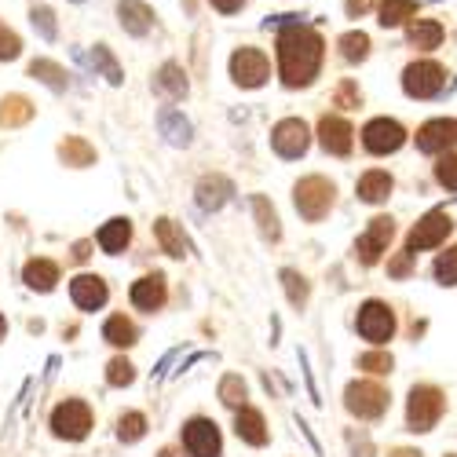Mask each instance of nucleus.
Returning a JSON list of instances; mask_svg holds the SVG:
<instances>
[{
	"label": "nucleus",
	"mask_w": 457,
	"mask_h": 457,
	"mask_svg": "<svg viewBox=\"0 0 457 457\" xmlns=\"http://www.w3.org/2000/svg\"><path fill=\"white\" fill-rule=\"evenodd\" d=\"M403 143H406V129L392 118H373L362 129V146L370 150V154H395Z\"/></svg>",
	"instance_id": "8"
},
{
	"label": "nucleus",
	"mask_w": 457,
	"mask_h": 457,
	"mask_svg": "<svg viewBox=\"0 0 457 457\" xmlns=\"http://www.w3.org/2000/svg\"><path fill=\"white\" fill-rule=\"evenodd\" d=\"M158 88L169 96V99H179L187 96V78H183V70L176 62H165L162 73H158Z\"/></svg>",
	"instance_id": "31"
},
{
	"label": "nucleus",
	"mask_w": 457,
	"mask_h": 457,
	"mask_svg": "<svg viewBox=\"0 0 457 457\" xmlns=\"http://www.w3.org/2000/svg\"><path fill=\"white\" fill-rule=\"evenodd\" d=\"M436 278H439L443 286H457V245L446 249V253H439V260H436Z\"/></svg>",
	"instance_id": "39"
},
{
	"label": "nucleus",
	"mask_w": 457,
	"mask_h": 457,
	"mask_svg": "<svg viewBox=\"0 0 457 457\" xmlns=\"http://www.w3.org/2000/svg\"><path fill=\"white\" fill-rule=\"evenodd\" d=\"M19 48H22V45H19V37H15L4 22H0V59H15Z\"/></svg>",
	"instance_id": "44"
},
{
	"label": "nucleus",
	"mask_w": 457,
	"mask_h": 457,
	"mask_svg": "<svg viewBox=\"0 0 457 457\" xmlns=\"http://www.w3.org/2000/svg\"><path fill=\"white\" fill-rule=\"evenodd\" d=\"M29 118H33V106H29V99H22V96H8L4 103H0V125H4V129L26 125Z\"/></svg>",
	"instance_id": "27"
},
{
	"label": "nucleus",
	"mask_w": 457,
	"mask_h": 457,
	"mask_svg": "<svg viewBox=\"0 0 457 457\" xmlns=\"http://www.w3.org/2000/svg\"><path fill=\"white\" fill-rule=\"evenodd\" d=\"M359 370H366V373H388L392 370V355L388 352H366L359 359Z\"/></svg>",
	"instance_id": "41"
},
{
	"label": "nucleus",
	"mask_w": 457,
	"mask_h": 457,
	"mask_svg": "<svg viewBox=\"0 0 457 457\" xmlns=\"http://www.w3.org/2000/svg\"><path fill=\"white\" fill-rule=\"evenodd\" d=\"M118 15H121V26H125L132 37H143V33H150V26H154V12H150L143 0H121Z\"/></svg>",
	"instance_id": "18"
},
{
	"label": "nucleus",
	"mask_w": 457,
	"mask_h": 457,
	"mask_svg": "<svg viewBox=\"0 0 457 457\" xmlns=\"http://www.w3.org/2000/svg\"><path fill=\"white\" fill-rule=\"evenodd\" d=\"M340 52H345L348 62H362L370 55V37L366 33H345L340 37Z\"/></svg>",
	"instance_id": "34"
},
{
	"label": "nucleus",
	"mask_w": 457,
	"mask_h": 457,
	"mask_svg": "<svg viewBox=\"0 0 457 457\" xmlns=\"http://www.w3.org/2000/svg\"><path fill=\"white\" fill-rule=\"evenodd\" d=\"M410 256H413V253H410V249H403V253H399V260H392V263H388V271H392V275H406V271H410Z\"/></svg>",
	"instance_id": "46"
},
{
	"label": "nucleus",
	"mask_w": 457,
	"mask_h": 457,
	"mask_svg": "<svg viewBox=\"0 0 457 457\" xmlns=\"http://www.w3.org/2000/svg\"><path fill=\"white\" fill-rule=\"evenodd\" d=\"M33 26L41 29L45 41H55V15H52L48 8H37V12H33Z\"/></svg>",
	"instance_id": "43"
},
{
	"label": "nucleus",
	"mask_w": 457,
	"mask_h": 457,
	"mask_svg": "<svg viewBox=\"0 0 457 457\" xmlns=\"http://www.w3.org/2000/svg\"><path fill=\"white\" fill-rule=\"evenodd\" d=\"M143 432H146V417H143V413H121V417H118V436H121L125 443L143 439Z\"/></svg>",
	"instance_id": "36"
},
{
	"label": "nucleus",
	"mask_w": 457,
	"mask_h": 457,
	"mask_svg": "<svg viewBox=\"0 0 457 457\" xmlns=\"http://www.w3.org/2000/svg\"><path fill=\"white\" fill-rule=\"evenodd\" d=\"M73 256H78V260H88V242H81L78 249H73Z\"/></svg>",
	"instance_id": "49"
},
{
	"label": "nucleus",
	"mask_w": 457,
	"mask_h": 457,
	"mask_svg": "<svg viewBox=\"0 0 457 457\" xmlns=\"http://www.w3.org/2000/svg\"><path fill=\"white\" fill-rule=\"evenodd\" d=\"M242 4H245V0H212V8H216V12H223V15H235Z\"/></svg>",
	"instance_id": "47"
},
{
	"label": "nucleus",
	"mask_w": 457,
	"mask_h": 457,
	"mask_svg": "<svg viewBox=\"0 0 457 457\" xmlns=\"http://www.w3.org/2000/svg\"><path fill=\"white\" fill-rule=\"evenodd\" d=\"M359 333L366 340H373V345H385V340L395 333V315L388 303H380V300H366L362 308H359V319H355Z\"/></svg>",
	"instance_id": "7"
},
{
	"label": "nucleus",
	"mask_w": 457,
	"mask_h": 457,
	"mask_svg": "<svg viewBox=\"0 0 457 457\" xmlns=\"http://www.w3.org/2000/svg\"><path fill=\"white\" fill-rule=\"evenodd\" d=\"M392 176L388 172H380V169H370L362 179H359V198L362 202H370V205H377V202H385L388 195H392Z\"/></svg>",
	"instance_id": "20"
},
{
	"label": "nucleus",
	"mask_w": 457,
	"mask_h": 457,
	"mask_svg": "<svg viewBox=\"0 0 457 457\" xmlns=\"http://www.w3.org/2000/svg\"><path fill=\"white\" fill-rule=\"evenodd\" d=\"M337 106H359V88L352 81L337 88Z\"/></svg>",
	"instance_id": "45"
},
{
	"label": "nucleus",
	"mask_w": 457,
	"mask_h": 457,
	"mask_svg": "<svg viewBox=\"0 0 457 457\" xmlns=\"http://www.w3.org/2000/svg\"><path fill=\"white\" fill-rule=\"evenodd\" d=\"M282 33H278V70H282V81L289 88H303L315 81V73L322 66V37L296 22L293 15L278 19Z\"/></svg>",
	"instance_id": "1"
},
{
	"label": "nucleus",
	"mask_w": 457,
	"mask_h": 457,
	"mask_svg": "<svg viewBox=\"0 0 457 457\" xmlns=\"http://www.w3.org/2000/svg\"><path fill=\"white\" fill-rule=\"evenodd\" d=\"M220 399L227 403V406H235V410H242L245 406V385H242V377H223V385H220Z\"/></svg>",
	"instance_id": "38"
},
{
	"label": "nucleus",
	"mask_w": 457,
	"mask_h": 457,
	"mask_svg": "<svg viewBox=\"0 0 457 457\" xmlns=\"http://www.w3.org/2000/svg\"><path fill=\"white\" fill-rule=\"evenodd\" d=\"M59 158H62L66 165H73V169H85V165L96 162V150H92L81 136H66L62 146H59Z\"/></svg>",
	"instance_id": "25"
},
{
	"label": "nucleus",
	"mask_w": 457,
	"mask_h": 457,
	"mask_svg": "<svg viewBox=\"0 0 457 457\" xmlns=\"http://www.w3.org/2000/svg\"><path fill=\"white\" fill-rule=\"evenodd\" d=\"M271 143H275V150H278L282 158H300L303 150H308L312 136H308V125H303L300 118H286V121L275 125Z\"/></svg>",
	"instance_id": "14"
},
{
	"label": "nucleus",
	"mask_w": 457,
	"mask_h": 457,
	"mask_svg": "<svg viewBox=\"0 0 457 457\" xmlns=\"http://www.w3.org/2000/svg\"><path fill=\"white\" fill-rule=\"evenodd\" d=\"M158 125H162V132H165L172 143H187V139H190V125L183 121V113H176V110H162Z\"/></svg>",
	"instance_id": "32"
},
{
	"label": "nucleus",
	"mask_w": 457,
	"mask_h": 457,
	"mask_svg": "<svg viewBox=\"0 0 457 457\" xmlns=\"http://www.w3.org/2000/svg\"><path fill=\"white\" fill-rule=\"evenodd\" d=\"M136 322L132 319H125V315H110L106 319V326H103V340H110L113 348H129V345H136Z\"/></svg>",
	"instance_id": "24"
},
{
	"label": "nucleus",
	"mask_w": 457,
	"mask_h": 457,
	"mask_svg": "<svg viewBox=\"0 0 457 457\" xmlns=\"http://www.w3.org/2000/svg\"><path fill=\"white\" fill-rule=\"evenodd\" d=\"M282 278H286V289H289V300L296 303V308H303V303H308V286H303V278H300L296 271H282Z\"/></svg>",
	"instance_id": "42"
},
{
	"label": "nucleus",
	"mask_w": 457,
	"mask_h": 457,
	"mask_svg": "<svg viewBox=\"0 0 457 457\" xmlns=\"http://www.w3.org/2000/svg\"><path fill=\"white\" fill-rule=\"evenodd\" d=\"M132 303L139 312H158L165 303V278L162 275H146L132 286Z\"/></svg>",
	"instance_id": "17"
},
{
	"label": "nucleus",
	"mask_w": 457,
	"mask_h": 457,
	"mask_svg": "<svg viewBox=\"0 0 457 457\" xmlns=\"http://www.w3.org/2000/svg\"><path fill=\"white\" fill-rule=\"evenodd\" d=\"M333 195H337V187H333L329 179H322V176H308V179H300V183H296L293 202H296V212H300L303 220L319 223V220L333 209Z\"/></svg>",
	"instance_id": "3"
},
{
	"label": "nucleus",
	"mask_w": 457,
	"mask_h": 457,
	"mask_svg": "<svg viewBox=\"0 0 457 457\" xmlns=\"http://www.w3.org/2000/svg\"><path fill=\"white\" fill-rule=\"evenodd\" d=\"M29 73L33 78H41L48 88H55V92H62L66 88V70L59 66V62H52V59H33L29 62Z\"/></svg>",
	"instance_id": "29"
},
{
	"label": "nucleus",
	"mask_w": 457,
	"mask_h": 457,
	"mask_svg": "<svg viewBox=\"0 0 457 457\" xmlns=\"http://www.w3.org/2000/svg\"><path fill=\"white\" fill-rule=\"evenodd\" d=\"M392 457H421V453H417V450H406V446H403V450H395Z\"/></svg>",
	"instance_id": "50"
},
{
	"label": "nucleus",
	"mask_w": 457,
	"mask_h": 457,
	"mask_svg": "<svg viewBox=\"0 0 457 457\" xmlns=\"http://www.w3.org/2000/svg\"><path fill=\"white\" fill-rule=\"evenodd\" d=\"M319 143H322V150H329V154L345 158V154H352L355 132H352V125H348L345 118H337V113H326V118L319 121Z\"/></svg>",
	"instance_id": "15"
},
{
	"label": "nucleus",
	"mask_w": 457,
	"mask_h": 457,
	"mask_svg": "<svg viewBox=\"0 0 457 457\" xmlns=\"http://www.w3.org/2000/svg\"><path fill=\"white\" fill-rule=\"evenodd\" d=\"M406 37H410V45H413L417 52H432V48H439V41H443V26H439L436 19H417Z\"/></svg>",
	"instance_id": "22"
},
{
	"label": "nucleus",
	"mask_w": 457,
	"mask_h": 457,
	"mask_svg": "<svg viewBox=\"0 0 457 457\" xmlns=\"http://www.w3.org/2000/svg\"><path fill=\"white\" fill-rule=\"evenodd\" d=\"M392 238H395V220L392 216H373L370 227H366V235L355 242V256L362 263H377L380 253H388Z\"/></svg>",
	"instance_id": "9"
},
{
	"label": "nucleus",
	"mask_w": 457,
	"mask_h": 457,
	"mask_svg": "<svg viewBox=\"0 0 457 457\" xmlns=\"http://www.w3.org/2000/svg\"><path fill=\"white\" fill-rule=\"evenodd\" d=\"M253 209H256V220H260V231H263V238H278L282 231H278V216H275V209H268V198H253Z\"/></svg>",
	"instance_id": "35"
},
{
	"label": "nucleus",
	"mask_w": 457,
	"mask_h": 457,
	"mask_svg": "<svg viewBox=\"0 0 457 457\" xmlns=\"http://www.w3.org/2000/svg\"><path fill=\"white\" fill-rule=\"evenodd\" d=\"M345 403L359 421H373V417H380L388 410V392L380 385H373V380H355V385H348V392H345Z\"/></svg>",
	"instance_id": "6"
},
{
	"label": "nucleus",
	"mask_w": 457,
	"mask_h": 457,
	"mask_svg": "<svg viewBox=\"0 0 457 457\" xmlns=\"http://www.w3.org/2000/svg\"><path fill=\"white\" fill-rule=\"evenodd\" d=\"M129 242H132V223L121 220V216L110 220L103 231H99V249H103V253H121Z\"/></svg>",
	"instance_id": "23"
},
{
	"label": "nucleus",
	"mask_w": 457,
	"mask_h": 457,
	"mask_svg": "<svg viewBox=\"0 0 457 457\" xmlns=\"http://www.w3.org/2000/svg\"><path fill=\"white\" fill-rule=\"evenodd\" d=\"M235 432H238V439H245V443H253V446L268 443V425H263V413L253 410V406H242V410H238Z\"/></svg>",
	"instance_id": "19"
},
{
	"label": "nucleus",
	"mask_w": 457,
	"mask_h": 457,
	"mask_svg": "<svg viewBox=\"0 0 457 457\" xmlns=\"http://www.w3.org/2000/svg\"><path fill=\"white\" fill-rule=\"evenodd\" d=\"M453 146H457V121L453 118H436L417 132V150H425V154H443V150L450 154Z\"/></svg>",
	"instance_id": "12"
},
{
	"label": "nucleus",
	"mask_w": 457,
	"mask_h": 457,
	"mask_svg": "<svg viewBox=\"0 0 457 457\" xmlns=\"http://www.w3.org/2000/svg\"><path fill=\"white\" fill-rule=\"evenodd\" d=\"M70 296H73V303L78 308H85V312H96V308H103L106 303V282L99 278V275H78L70 282Z\"/></svg>",
	"instance_id": "16"
},
{
	"label": "nucleus",
	"mask_w": 457,
	"mask_h": 457,
	"mask_svg": "<svg viewBox=\"0 0 457 457\" xmlns=\"http://www.w3.org/2000/svg\"><path fill=\"white\" fill-rule=\"evenodd\" d=\"M22 278H26L29 289L48 293V289H55V282H59V268H55L52 260H29L26 271H22Z\"/></svg>",
	"instance_id": "21"
},
{
	"label": "nucleus",
	"mask_w": 457,
	"mask_h": 457,
	"mask_svg": "<svg viewBox=\"0 0 457 457\" xmlns=\"http://www.w3.org/2000/svg\"><path fill=\"white\" fill-rule=\"evenodd\" d=\"M106 380H110L113 388H125V385H132V380H136V366H132L129 359H110Z\"/></svg>",
	"instance_id": "37"
},
{
	"label": "nucleus",
	"mask_w": 457,
	"mask_h": 457,
	"mask_svg": "<svg viewBox=\"0 0 457 457\" xmlns=\"http://www.w3.org/2000/svg\"><path fill=\"white\" fill-rule=\"evenodd\" d=\"M417 0H385L380 4V26H403L406 19H413Z\"/></svg>",
	"instance_id": "30"
},
{
	"label": "nucleus",
	"mask_w": 457,
	"mask_h": 457,
	"mask_svg": "<svg viewBox=\"0 0 457 457\" xmlns=\"http://www.w3.org/2000/svg\"><path fill=\"white\" fill-rule=\"evenodd\" d=\"M450 227H453V223H450L446 212H428V216L410 231L406 249L417 253V249H436V245H443V238L450 235Z\"/></svg>",
	"instance_id": "13"
},
{
	"label": "nucleus",
	"mask_w": 457,
	"mask_h": 457,
	"mask_svg": "<svg viewBox=\"0 0 457 457\" xmlns=\"http://www.w3.org/2000/svg\"><path fill=\"white\" fill-rule=\"evenodd\" d=\"M4 333H8V322H4V315H0V340H4Z\"/></svg>",
	"instance_id": "51"
},
{
	"label": "nucleus",
	"mask_w": 457,
	"mask_h": 457,
	"mask_svg": "<svg viewBox=\"0 0 457 457\" xmlns=\"http://www.w3.org/2000/svg\"><path fill=\"white\" fill-rule=\"evenodd\" d=\"M436 179H439L446 190H457V154H443V158H439Z\"/></svg>",
	"instance_id": "40"
},
{
	"label": "nucleus",
	"mask_w": 457,
	"mask_h": 457,
	"mask_svg": "<svg viewBox=\"0 0 457 457\" xmlns=\"http://www.w3.org/2000/svg\"><path fill=\"white\" fill-rule=\"evenodd\" d=\"M183 446L190 457H220V428L209 417H195L183 425Z\"/></svg>",
	"instance_id": "10"
},
{
	"label": "nucleus",
	"mask_w": 457,
	"mask_h": 457,
	"mask_svg": "<svg viewBox=\"0 0 457 457\" xmlns=\"http://www.w3.org/2000/svg\"><path fill=\"white\" fill-rule=\"evenodd\" d=\"M268 59H263V52L256 48H238L231 55V78L242 85V88H260L263 81H268Z\"/></svg>",
	"instance_id": "11"
},
{
	"label": "nucleus",
	"mask_w": 457,
	"mask_h": 457,
	"mask_svg": "<svg viewBox=\"0 0 457 457\" xmlns=\"http://www.w3.org/2000/svg\"><path fill=\"white\" fill-rule=\"evenodd\" d=\"M88 62L96 66V70H103V78L110 81V85H121V66L113 62V55L103 48V45H96L92 48V55H88Z\"/></svg>",
	"instance_id": "33"
},
{
	"label": "nucleus",
	"mask_w": 457,
	"mask_h": 457,
	"mask_svg": "<svg viewBox=\"0 0 457 457\" xmlns=\"http://www.w3.org/2000/svg\"><path fill=\"white\" fill-rule=\"evenodd\" d=\"M154 235H158V242H162V249H165L169 256H183V253H187V238L179 235V227H176L172 220H158V223H154Z\"/></svg>",
	"instance_id": "28"
},
{
	"label": "nucleus",
	"mask_w": 457,
	"mask_h": 457,
	"mask_svg": "<svg viewBox=\"0 0 457 457\" xmlns=\"http://www.w3.org/2000/svg\"><path fill=\"white\" fill-rule=\"evenodd\" d=\"M92 428V410L81 399H66L52 410V432L59 439H85Z\"/></svg>",
	"instance_id": "5"
},
{
	"label": "nucleus",
	"mask_w": 457,
	"mask_h": 457,
	"mask_svg": "<svg viewBox=\"0 0 457 457\" xmlns=\"http://www.w3.org/2000/svg\"><path fill=\"white\" fill-rule=\"evenodd\" d=\"M162 457H179V453L176 450H162Z\"/></svg>",
	"instance_id": "52"
},
{
	"label": "nucleus",
	"mask_w": 457,
	"mask_h": 457,
	"mask_svg": "<svg viewBox=\"0 0 457 457\" xmlns=\"http://www.w3.org/2000/svg\"><path fill=\"white\" fill-rule=\"evenodd\" d=\"M443 85H446V70H443L439 62H432V59L413 62V66H406V73H403V88H406V96H413V99H432V96L443 92Z\"/></svg>",
	"instance_id": "4"
},
{
	"label": "nucleus",
	"mask_w": 457,
	"mask_h": 457,
	"mask_svg": "<svg viewBox=\"0 0 457 457\" xmlns=\"http://www.w3.org/2000/svg\"><path fill=\"white\" fill-rule=\"evenodd\" d=\"M370 8V0H348V15H362Z\"/></svg>",
	"instance_id": "48"
},
{
	"label": "nucleus",
	"mask_w": 457,
	"mask_h": 457,
	"mask_svg": "<svg viewBox=\"0 0 457 457\" xmlns=\"http://www.w3.org/2000/svg\"><path fill=\"white\" fill-rule=\"evenodd\" d=\"M227 195H231V183H227L223 176H205L198 183V202L202 209H220L227 202Z\"/></svg>",
	"instance_id": "26"
},
{
	"label": "nucleus",
	"mask_w": 457,
	"mask_h": 457,
	"mask_svg": "<svg viewBox=\"0 0 457 457\" xmlns=\"http://www.w3.org/2000/svg\"><path fill=\"white\" fill-rule=\"evenodd\" d=\"M443 406H446V399H443L439 388L417 385L410 392V403H406V425H410V432H432L436 421L443 417Z\"/></svg>",
	"instance_id": "2"
}]
</instances>
